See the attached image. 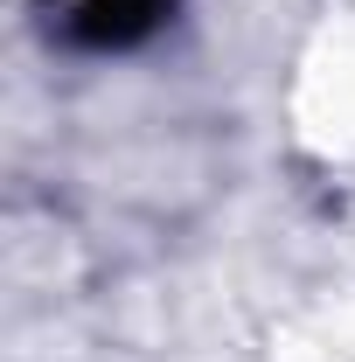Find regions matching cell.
<instances>
[{"label":"cell","mask_w":355,"mask_h":362,"mask_svg":"<svg viewBox=\"0 0 355 362\" xmlns=\"http://www.w3.org/2000/svg\"><path fill=\"white\" fill-rule=\"evenodd\" d=\"M175 14V0H70L63 35L77 49H133Z\"/></svg>","instance_id":"1"}]
</instances>
